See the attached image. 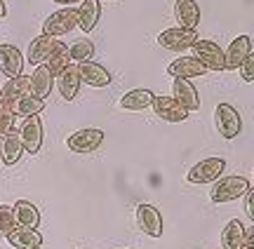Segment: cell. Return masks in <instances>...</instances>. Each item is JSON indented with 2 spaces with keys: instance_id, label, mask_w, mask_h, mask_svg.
<instances>
[{
  "instance_id": "cell-1",
  "label": "cell",
  "mask_w": 254,
  "mask_h": 249,
  "mask_svg": "<svg viewBox=\"0 0 254 249\" xmlns=\"http://www.w3.org/2000/svg\"><path fill=\"white\" fill-rule=\"evenodd\" d=\"M250 188H252V184H250V179H245V176H221L209 188V200L214 204L233 202L238 198H243Z\"/></svg>"
},
{
  "instance_id": "cell-2",
  "label": "cell",
  "mask_w": 254,
  "mask_h": 249,
  "mask_svg": "<svg viewBox=\"0 0 254 249\" xmlns=\"http://www.w3.org/2000/svg\"><path fill=\"white\" fill-rule=\"evenodd\" d=\"M190 52H193V59L198 61L205 71H226V61H224V50L217 45V43H212V40H198L195 45L190 47Z\"/></svg>"
},
{
  "instance_id": "cell-3",
  "label": "cell",
  "mask_w": 254,
  "mask_h": 249,
  "mask_svg": "<svg viewBox=\"0 0 254 249\" xmlns=\"http://www.w3.org/2000/svg\"><path fill=\"white\" fill-rule=\"evenodd\" d=\"M78 26V9L75 7H62L52 12L50 17L43 21V36L50 38H62L66 33H71Z\"/></svg>"
},
{
  "instance_id": "cell-4",
  "label": "cell",
  "mask_w": 254,
  "mask_h": 249,
  "mask_svg": "<svg viewBox=\"0 0 254 249\" xmlns=\"http://www.w3.org/2000/svg\"><path fill=\"white\" fill-rule=\"evenodd\" d=\"M224 169H226V160L224 157H205V160H200L195 165L189 169V184H214L217 179H221L224 174Z\"/></svg>"
},
{
  "instance_id": "cell-5",
  "label": "cell",
  "mask_w": 254,
  "mask_h": 249,
  "mask_svg": "<svg viewBox=\"0 0 254 249\" xmlns=\"http://www.w3.org/2000/svg\"><path fill=\"white\" fill-rule=\"evenodd\" d=\"M214 125L224 139H236L243 132V118L236 106H231V103H219L214 108Z\"/></svg>"
},
{
  "instance_id": "cell-6",
  "label": "cell",
  "mask_w": 254,
  "mask_h": 249,
  "mask_svg": "<svg viewBox=\"0 0 254 249\" xmlns=\"http://www.w3.org/2000/svg\"><path fill=\"white\" fill-rule=\"evenodd\" d=\"M200 40L198 31H189V28H165L163 33L158 36V45L163 50H170V52H184V50H190Z\"/></svg>"
},
{
  "instance_id": "cell-7",
  "label": "cell",
  "mask_w": 254,
  "mask_h": 249,
  "mask_svg": "<svg viewBox=\"0 0 254 249\" xmlns=\"http://www.w3.org/2000/svg\"><path fill=\"white\" fill-rule=\"evenodd\" d=\"M134 219H136V226H139V231L148 235V238H160L163 235V214L158 207L148 202H141L136 207L134 212Z\"/></svg>"
},
{
  "instance_id": "cell-8",
  "label": "cell",
  "mask_w": 254,
  "mask_h": 249,
  "mask_svg": "<svg viewBox=\"0 0 254 249\" xmlns=\"http://www.w3.org/2000/svg\"><path fill=\"white\" fill-rule=\"evenodd\" d=\"M104 144V132L99 127H85L73 132L71 137L66 139V146L73 153H92Z\"/></svg>"
},
{
  "instance_id": "cell-9",
  "label": "cell",
  "mask_w": 254,
  "mask_h": 249,
  "mask_svg": "<svg viewBox=\"0 0 254 249\" xmlns=\"http://www.w3.org/2000/svg\"><path fill=\"white\" fill-rule=\"evenodd\" d=\"M62 45H64L62 40L50 38V36H43V33H40V36L33 38V40H31V45H28V50H26V61H28V64H33V66L45 64L47 59L55 54V52Z\"/></svg>"
},
{
  "instance_id": "cell-10",
  "label": "cell",
  "mask_w": 254,
  "mask_h": 249,
  "mask_svg": "<svg viewBox=\"0 0 254 249\" xmlns=\"http://www.w3.org/2000/svg\"><path fill=\"white\" fill-rule=\"evenodd\" d=\"M19 139H21V146L26 153L31 155H38L40 148H43V122H40V115H31L26 118V122L21 125V132H19Z\"/></svg>"
},
{
  "instance_id": "cell-11",
  "label": "cell",
  "mask_w": 254,
  "mask_h": 249,
  "mask_svg": "<svg viewBox=\"0 0 254 249\" xmlns=\"http://www.w3.org/2000/svg\"><path fill=\"white\" fill-rule=\"evenodd\" d=\"M252 54V36H238L231 40V45L224 50V61L226 71H238L240 64Z\"/></svg>"
},
{
  "instance_id": "cell-12",
  "label": "cell",
  "mask_w": 254,
  "mask_h": 249,
  "mask_svg": "<svg viewBox=\"0 0 254 249\" xmlns=\"http://www.w3.org/2000/svg\"><path fill=\"white\" fill-rule=\"evenodd\" d=\"M172 99L182 108H186L189 113L200 111V94L195 90V85L190 80H184V78H174L172 83Z\"/></svg>"
},
{
  "instance_id": "cell-13",
  "label": "cell",
  "mask_w": 254,
  "mask_h": 249,
  "mask_svg": "<svg viewBox=\"0 0 254 249\" xmlns=\"http://www.w3.org/2000/svg\"><path fill=\"white\" fill-rule=\"evenodd\" d=\"M151 106H153L155 115H158L160 120H165V122H184L186 118H189V111L182 108L172 97H163V94H158V97H153V103H151Z\"/></svg>"
},
{
  "instance_id": "cell-14",
  "label": "cell",
  "mask_w": 254,
  "mask_h": 249,
  "mask_svg": "<svg viewBox=\"0 0 254 249\" xmlns=\"http://www.w3.org/2000/svg\"><path fill=\"white\" fill-rule=\"evenodd\" d=\"M24 68V54L17 45H9V43H0V73L7 75V78H17L21 75Z\"/></svg>"
},
{
  "instance_id": "cell-15",
  "label": "cell",
  "mask_w": 254,
  "mask_h": 249,
  "mask_svg": "<svg viewBox=\"0 0 254 249\" xmlns=\"http://www.w3.org/2000/svg\"><path fill=\"white\" fill-rule=\"evenodd\" d=\"M57 90L62 94V99L73 101L80 90V73H78V64H68L62 73L57 75Z\"/></svg>"
},
{
  "instance_id": "cell-16",
  "label": "cell",
  "mask_w": 254,
  "mask_h": 249,
  "mask_svg": "<svg viewBox=\"0 0 254 249\" xmlns=\"http://www.w3.org/2000/svg\"><path fill=\"white\" fill-rule=\"evenodd\" d=\"M174 19L179 28L195 31V26L200 24V5L195 0H174Z\"/></svg>"
},
{
  "instance_id": "cell-17",
  "label": "cell",
  "mask_w": 254,
  "mask_h": 249,
  "mask_svg": "<svg viewBox=\"0 0 254 249\" xmlns=\"http://www.w3.org/2000/svg\"><path fill=\"white\" fill-rule=\"evenodd\" d=\"M78 73H80V83H87L90 87H106V85H111V80H113L109 71L101 64H97L94 59L78 64Z\"/></svg>"
},
{
  "instance_id": "cell-18",
  "label": "cell",
  "mask_w": 254,
  "mask_h": 249,
  "mask_svg": "<svg viewBox=\"0 0 254 249\" xmlns=\"http://www.w3.org/2000/svg\"><path fill=\"white\" fill-rule=\"evenodd\" d=\"M78 26L82 33H92L101 19V2L99 0H82L78 5Z\"/></svg>"
},
{
  "instance_id": "cell-19",
  "label": "cell",
  "mask_w": 254,
  "mask_h": 249,
  "mask_svg": "<svg viewBox=\"0 0 254 249\" xmlns=\"http://www.w3.org/2000/svg\"><path fill=\"white\" fill-rule=\"evenodd\" d=\"M245 238H247V228H245V223L238 221V219H231L221 228V235H219L224 249H243L245 247Z\"/></svg>"
},
{
  "instance_id": "cell-20",
  "label": "cell",
  "mask_w": 254,
  "mask_h": 249,
  "mask_svg": "<svg viewBox=\"0 0 254 249\" xmlns=\"http://www.w3.org/2000/svg\"><path fill=\"white\" fill-rule=\"evenodd\" d=\"M28 78H31V94L45 101L50 97V92H52V87H55V75L47 71L45 64H40L36 66L33 75H28Z\"/></svg>"
},
{
  "instance_id": "cell-21",
  "label": "cell",
  "mask_w": 254,
  "mask_h": 249,
  "mask_svg": "<svg viewBox=\"0 0 254 249\" xmlns=\"http://www.w3.org/2000/svg\"><path fill=\"white\" fill-rule=\"evenodd\" d=\"M167 73L174 75V78H184V80H190V78H200L205 75L207 71L193 59V56H179L174 59L172 64L167 66Z\"/></svg>"
},
{
  "instance_id": "cell-22",
  "label": "cell",
  "mask_w": 254,
  "mask_h": 249,
  "mask_svg": "<svg viewBox=\"0 0 254 249\" xmlns=\"http://www.w3.org/2000/svg\"><path fill=\"white\" fill-rule=\"evenodd\" d=\"M12 209H14V219H17V226L19 228H36L40 226V212H38V207L33 202H28V200H17V202L12 204Z\"/></svg>"
},
{
  "instance_id": "cell-23",
  "label": "cell",
  "mask_w": 254,
  "mask_h": 249,
  "mask_svg": "<svg viewBox=\"0 0 254 249\" xmlns=\"http://www.w3.org/2000/svg\"><path fill=\"white\" fill-rule=\"evenodd\" d=\"M21 155H24V146H21V139H19L17 132L5 134V137L0 139V160L7 167L17 165L19 160H21Z\"/></svg>"
},
{
  "instance_id": "cell-24",
  "label": "cell",
  "mask_w": 254,
  "mask_h": 249,
  "mask_svg": "<svg viewBox=\"0 0 254 249\" xmlns=\"http://www.w3.org/2000/svg\"><path fill=\"white\" fill-rule=\"evenodd\" d=\"M31 94V78L28 75H17V78H9L5 85H0V97L5 101H17L21 97Z\"/></svg>"
},
{
  "instance_id": "cell-25",
  "label": "cell",
  "mask_w": 254,
  "mask_h": 249,
  "mask_svg": "<svg viewBox=\"0 0 254 249\" xmlns=\"http://www.w3.org/2000/svg\"><path fill=\"white\" fill-rule=\"evenodd\" d=\"M7 245L14 249H28V247H40L43 245V235L36 228H14L7 235Z\"/></svg>"
},
{
  "instance_id": "cell-26",
  "label": "cell",
  "mask_w": 254,
  "mask_h": 249,
  "mask_svg": "<svg viewBox=\"0 0 254 249\" xmlns=\"http://www.w3.org/2000/svg\"><path fill=\"white\" fill-rule=\"evenodd\" d=\"M9 106H12L14 118H31V115H40L45 111V101L33 97V94H26V97H21L17 101H9Z\"/></svg>"
},
{
  "instance_id": "cell-27",
  "label": "cell",
  "mask_w": 254,
  "mask_h": 249,
  "mask_svg": "<svg viewBox=\"0 0 254 249\" xmlns=\"http://www.w3.org/2000/svg\"><path fill=\"white\" fill-rule=\"evenodd\" d=\"M153 97L155 94L151 90H144V87H136L132 92H127L123 99H120V108L125 111H144L153 103Z\"/></svg>"
},
{
  "instance_id": "cell-28",
  "label": "cell",
  "mask_w": 254,
  "mask_h": 249,
  "mask_svg": "<svg viewBox=\"0 0 254 249\" xmlns=\"http://www.w3.org/2000/svg\"><path fill=\"white\" fill-rule=\"evenodd\" d=\"M94 43L90 38H82V40H75L73 45L66 47V54H68V61L71 64H82V61H92L94 56Z\"/></svg>"
},
{
  "instance_id": "cell-29",
  "label": "cell",
  "mask_w": 254,
  "mask_h": 249,
  "mask_svg": "<svg viewBox=\"0 0 254 249\" xmlns=\"http://www.w3.org/2000/svg\"><path fill=\"white\" fill-rule=\"evenodd\" d=\"M66 47H68V45H62V47H59V50L55 52V54H52V56H50V59L45 61L47 71H50V73L55 75V78H57L59 73H62L64 68H66V66L71 64V61H68V54H66Z\"/></svg>"
},
{
  "instance_id": "cell-30",
  "label": "cell",
  "mask_w": 254,
  "mask_h": 249,
  "mask_svg": "<svg viewBox=\"0 0 254 249\" xmlns=\"http://www.w3.org/2000/svg\"><path fill=\"white\" fill-rule=\"evenodd\" d=\"M14 228H19V226H17V219H14L12 204H0V235L7 238Z\"/></svg>"
},
{
  "instance_id": "cell-31",
  "label": "cell",
  "mask_w": 254,
  "mask_h": 249,
  "mask_svg": "<svg viewBox=\"0 0 254 249\" xmlns=\"http://www.w3.org/2000/svg\"><path fill=\"white\" fill-rule=\"evenodd\" d=\"M14 113H12V106H9V101H5V99H0V132H2V137L5 134H12V132H17L14 129Z\"/></svg>"
},
{
  "instance_id": "cell-32",
  "label": "cell",
  "mask_w": 254,
  "mask_h": 249,
  "mask_svg": "<svg viewBox=\"0 0 254 249\" xmlns=\"http://www.w3.org/2000/svg\"><path fill=\"white\" fill-rule=\"evenodd\" d=\"M238 71H240V78H243L245 83H252V80H254V54L247 56L245 61L240 64V68H238Z\"/></svg>"
},
{
  "instance_id": "cell-33",
  "label": "cell",
  "mask_w": 254,
  "mask_h": 249,
  "mask_svg": "<svg viewBox=\"0 0 254 249\" xmlns=\"http://www.w3.org/2000/svg\"><path fill=\"white\" fill-rule=\"evenodd\" d=\"M252 198H254V193H252V188L245 193V212H247V216H250V221H254V202H252Z\"/></svg>"
},
{
  "instance_id": "cell-34",
  "label": "cell",
  "mask_w": 254,
  "mask_h": 249,
  "mask_svg": "<svg viewBox=\"0 0 254 249\" xmlns=\"http://www.w3.org/2000/svg\"><path fill=\"white\" fill-rule=\"evenodd\" d=\"M57 5H64V7H73V5H80L82 0H55Z\"/></svg>"
},
{
  "instance_id": "cell-35",
  "label": "cell",
  "mask_w": 254,
  "mask_h": 249,
  "mask_svg": "<svg viewBox=\"0 0 254 249\" xmlns=\"http://www.w3.org/2000/svg\"><path fill=\"white\" fill-rule=\"evenodd\" d=\"M7 17V7H5V0H0V19Z\"/></svg>"
},
{
  "instance_id": "cell-36",
  "label": "cell",
  "mask_w": 254,
  "mask_h": 249,
  "mask_svg": "<svg viewBox=\"0 0 254 249\" xmlns=\"http://www.w3.org/2000/svg\"><path fill=\"white\" fill-rule=\"evenodd\" d=\"M243 249H254V247H252V245H245V247H243Z\"/></svg>"
},
{
  "instance_id": "cell-37",
  "label": "cell",
  "mask_w": 254,
  "mask_h": 249,
  "mask_svg": "<svg viewBox=\"0 0 254 249\" xmlns=\"http://www.w3.org/2000/svg\"><path fill=\"white\" fill-rule=\"evenodd\" d=\"M28 249H43V247H28Z\"/></svg>"
},
{
  "instance_id": "cell-38",
  "label": "cell",
  "mask_w": 254,
  "mask_h": 249,
  "mask_svg": "<svg viewBox=\"0 0 254 249\" xmlns=\"http://www.w3.org/2000/svg\"><path fill=\"white\" fill-rule=\"evenodd\" d=\"M0 139H2V132H0Z\"/></svg>"
},
{
  "instance_id": "cell-39",
  "label": "cell",
  "mask_w": 254,
  "mask_h": 249,
  "mask_svg": "<svg viewBox=\"0 0 254 249\" xmlns=\"http://www.w3.org/2000/svg\"><path fill=\"white\" fill-rule=\"evenodd\" d=\"M99 2H101V0H99ZM106 2H109V0H106Z\"/></svg>"
},
{
  "instance_id": "cell-40",
  "label": "cell",
  "mask_w": 254,
  "mask_h": 249,
  "mask_svg": "<svg viewBox=\"0 0 254 249\" xmlns=\"http://www.w3.org/2000/svg\"><path fill=\"white\" fill-rule=\"evenodd\" d=\"M0 99H2V97H0Z\"/></svg>"
}]
</instances>
